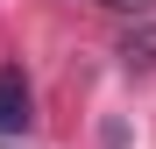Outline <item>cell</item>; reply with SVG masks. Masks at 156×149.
Listing matches in <instances>:
<instances>
[{
  "label": "cell",
  "mask_w": 156,
  "mask_h": 149,
  "mask_svg": "<svg viewBox=\"0 0 156 149\" xmlns=\"http://www.w3.org/2000/svg\"><path fill=\"white\" fill-rule=\"evenodd\" d=\"M99 7H114V14H135V21H149V14H156V0H99Z\"/></svg>",
  "instance_id": "cell-3"
},
{
  "label": "cell",
  "mask_w": 156,
  "mask_h": 149,
  "mask_svg": "<svg viewBox=\"0 0 156 149\" xmlns=\"http://www.w3.org/2000/svg\"><path fill=\"white\" fill-rule=\"evenodd\" d=\"M114 57H121L128 71H156V14H149V21H135V29L114 43Z\"/></svg>",
  "instance_id": "cell-2"
},
{
  "label": "cell",
  "mask_w": 156,
  "mask_h": 149,
  "mask_svg": "<svg viewBox=\"0 0 156 149\" xmlns=\"http://www.w3.org/2000/svg\"><path fill=\"white\" fill-rule=\"evenodd\" d=\"M29 121H36V92H29V78H21V71L7 64L0 71V135H29Z\"/></svg>",
  "instance_id": "cell-1"
}]
</instances>
